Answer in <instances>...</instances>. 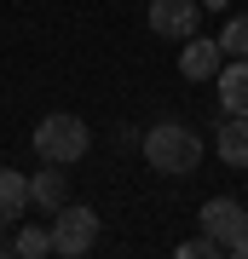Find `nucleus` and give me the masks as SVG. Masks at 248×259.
<instances>
[{
    "instance_id": "f257e3e1",
    "label": "nucleus",
    "mask_w": 248,
    "mask_h": 259,
    "mask_svg": "<svg viewBox=\"0 0 248 259\" xmlns=\"http://www.w3.org/2000/svg\"><path fill=\"white\" fill-rule=\"evenodd\" d=\"M138 144H145V161L156 167V173H167V179H185V173L202 167V139H196L185 121H156Z\"/></svg>"
},
{
    "instance_id": "f03ea898",
    "label": "nucleus",
    "mask_w": 248,
    "mask_h": 259,
    "mask_svg": "<svg viewBox=\"0 0 248 259\" xmlns=\"http://www.w3.org/2000/svg\"><path fill=\"white\" fill-rule=\"evenodd\" d=\"M87 150H92V133H87L81 115H46L41 127H35V156L41 161L69 167V161H81Z\"/></svg>"
},
{
    "instance_id": "7ed1b4c3",
    "label": "nucleus",
    "mask_w": 248,
    "mask_h": 259,
    "mask_svg": "<svg viewBox=\"0 0 248 259\" xmlns=\"http://www.w3.org/2000/svg\"><path fill=\"white\" fill-rule=\"evenodd\" d=\"M98 248V213H92L87 202H64L52 213V253L64 259H81Z\"/></svg>"
},
{
    "instance_id": "20e7f679",
    "label": "nucleus",
    "mask_w": 248,
    "mask_h": 259,
    "mask_svg": "<svg viewBox=\"0 0 248 259\" xmlns=\"http://www.w3.org/2000/svg\"><path fill=\"white\" fill-rule=\"evenodd\" d=\"M196 23H202L196 0H150V35L156 40H191Z\"/></svg>"
},
{
    "instance_id": "39448f33",
    "label": "nucleus",
    "mask_w": 248,
    "mask_h": 259,
    "mask_svg": "<svg viewBox=\"0 0 248 259\" xmlns=\"http://www.w3.org/2000/svg\"><path fill=\"white\" fill-rule=\"evenodd\" d=\"M248 231V207L242 202H231V196H214V202H202V236H214L225 248L231 236H242Z\"/></svg>"
},
{
    "instance_id": "423d86ee",
    "label": "nucleus",
    "mask_w": 248,
    "mask_h": 259,
    "mask_svg": "<svg viewBox=\"0 0 248 259\" xmlns=\"http://www.w3.org/2000/svg\"><path fill=\"white\" fill-rule=\"evenodd\" d=\"M220 64H225L220 40H202V35H191V40H185V52H179V75H185V81H214Z\"/></svg>"
},
{
    "instance_id": "0eeeda50",
    "label": "nucleus",
    "mask_w": 248,
    "mask_h": 259,
    "mask_svg": "<svg viewBox=\"0 0 248 259\" xmlns=\"http://www.w3.org/2000/svg\"><path fill=\"white\" fill-rule=\"evenodd\" d=\"M214 81H220V104H225V115H248V58H225Z\"/></svg>"
},
{
    "instance_id": "6e6552de",
    "label": "nucleus",
    "mask_w": 248,
    "mask_h": 259,
    "mask_svg": "<svg viewBox=\"0 0 248 259\" xmlns=\"http://www.w3.org/2000/svg\"><path fill=\"white\" fill-rule=\"evenodd\" d=\"M29 202H35V207H46V213H58V207L69 202V173H64L58 161H46L41 173L29 179Z\"/></svg>"
},
{
    "instance_id": "1a4fd4ad",
    "label": "nucleus",
    "mask_w": 248,
    "mask_h": 259,
    "mask_svg": "<svg viewBox=\"0 0 248 259\" xmlns=\"http://www.w3.org/2000/svg\"><path fill=\"white\" fill-rule=\"evenodd\" d=\"M23 207H29V179L23 173H0V231L23 219Z\"/></svg>"
},
{
    "instance_id": "9d476101",
    "label": "nucleus",
    "mask_w": 248,
    "mask_h": 259,
    "mask_svg": "<svg viewBox=\"0 0 248 259\" xmlns=\"http://www.w3.org/2000/svg\"><path fill=\"white\" fill-rule=\"evenodd\" d=\"M220 161L225 167H248V115H231L220 127Z\"/></svg>"
},
{
    "instance_id": "9b49d317",
    "label": "nucleus",
    "mask_w": 248,
    "mask_h": 259,
    "mask_svg": "<svg viewBox=\"0 0 248 259\" xmlns=\"http://www.w3.org/2000/svg\"><path fill=\"white\" fill-rule=\"evenodd\" d=\"M12 253H23V259H46V253H52V231H46V225H23V219H18Z\"/></svg>"
},
{
    "instance_id": "f8f14e48",
    "label": "nucleus",
    "mask_w": 248,
    "mask_h": 259,
    "mask_svg": "<svg viewBox=\"0 0 248 259\" xmlns=\"http://www.w3.org/2000/svg\"><path fill=\"white\" fill-rule=\"evenodd\" d=\"M220 52H225V58H248V12H237V18L225 23V35H220Z\"/></svg>"
},
{
    "instance_id": "ddd939ff",
    "label": "nucleus",
    "mask_w": 248,
    "mask_h": 259,
    "mask_svg": "<svg viewBox=\"0 0 248 259\" xmlns=\"http://www.w3.org/2000/svg\"><path fill=\"white\" fill-rule=\"evenodd\" d=\"M202 6H231V0H202Z\"/></svg>"
}]
</instances>
